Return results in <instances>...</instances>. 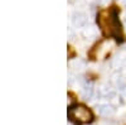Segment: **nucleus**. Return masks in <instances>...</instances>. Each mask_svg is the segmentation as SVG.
<instances>
[{
    "label": "nucleus",
    "instance_id": "obj_1",
    "mask_svg": "<svg viewBox=\"0 0 126 125\" xmlns=\"http://www.w3.org/2000/svg\"><path fill=\"white\" fill-rule=\"evenodd\" d=\"M98 22L105 34L115 38L116 40H122V27L119 20V10L116 6H112L109 12H102Z\"/></svg>",
    "mask_w": 126,
    "mask_h": 125
},
{
    "label": "nucleus",
    "instance_id": "obj_3",
    "mask_svg": "<svg viewBox=\"0 0 126 125\" xmlns=\"http://www.w3.org/2000/svg\"><path fill=\"white\" fill-rule=\"evenodd\" d=\"M111 42L110 40H102L100 44L96 46L94 48V52H93V57H96V59H102L105 58L111 51Z\"/></svg>",
    "mask_w": 126,
    "mask_h": 125
},
{
    "label": "nucleus",
    "instance_id": "obj_4",
    "mask_svg": "<svg viewBox=\"0 0 126 125\" xmlns=\"http://www.w3.org/2000/svg\"><path fill=\"white\" fill-rule=\"evenodd\" d=\"M97 111H98L100 115H102V116H107V118L115 114V109H113V106L109 105V104H102V105H98V106H97Z\"/></svg>",
    "mask_w": 126,
    "mask_h": 125
},
{
    "label": "nucleus",
    "instance_id": "obj_2",
    "mask_svg": "<svg viewBox=\"0 0 126 125\" xmlns=\"http://www.w3.org/2000/svg\"><path fill=\"white\" fill-rule=\"evenodd\" d=\"M68 118L77 124H86L92 121L93 114L90 109L83 105H73L68 110Z\"/></svg>",
    "mask_w": 126,
    "mask_h": 125
},
{
    "label": "nucleus",
    "instance_id": "obj_5",
    "mask_svg": "<svg viewBox=\"0 0 126 125\" xmlns=\"http://www.w3.org/2000/svg\"><path fill=\"white\" fill-rule=\"evenodd\" d=\"M121 3H122V4H125V5H126V0H121Z\"/></svg>",
    "mask_w": 126,
    "mask_h": 125
}]
</instances>
